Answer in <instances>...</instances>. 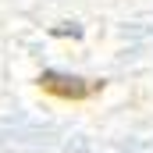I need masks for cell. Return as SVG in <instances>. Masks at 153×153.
<instances>
[{
  "instance_id": "6da1fadb",
  "label": "cell",
  "mask_w": 153,
  "mask_h": 153,
  "mask_svg": "<svg viewBox=\"0 0 153 153\" xmlns=\"http://www.w3.org/2000/svg\"><path fill=\"white\" fill-rule=\"evenodd\" d=\"M39 89L53 100H68V103H82L89 100L93 93L103 89V82H85V78H75V75H57V71H43L39 75Z\"/></svg>"
}]
</instances>
